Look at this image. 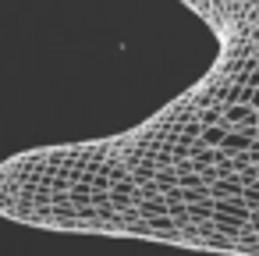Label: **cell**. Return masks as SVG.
<instances>
[{
	"instance_id": "obj_1",
	"label": "cell",
	"mask_w": 259,
	"mask_h": 256,
	"mask_svg": "<svg viewBox=\"0 0 259 256\" xmlns=\"http://www.w3.org/2000/svg\"><path fill=\"white\" fill-rule=\"evenodd\" d=\"M227 132H231V125H227V121H220V125H206V128L199 132V139H202L206 146H220Z\"/></svg>"
},
{
	"instance_id": "obj_2",
	"label": "cell",
	"mask_w": 259,
	"mask_h": 256,
	"mask_svg": "<svg viewBox=\"0 0 259 256\" xmlns=\"http://www.w3.org/2000/svg\"><path fill=\"white\" fill-rule=\"evenodd\" d=\"M68 199H78V203H85V199H89V181H85L82 189H75V192H71Z\"/></svg>"
},
{
	"instance_id": "obj_3",
	"label": "cell",
	"mask_w": 259,
	"mask_h": 256,
	"mask_svg": "<svg viewBox=\"0 0 259 256\" xmlns=\"http://www.w3.org/2000/svg\"><path fill=\"white\" fill-rule=\"evenodd\" d=\"M255 139H259V125H255Z\"/></svg>"
}]
</instances>
